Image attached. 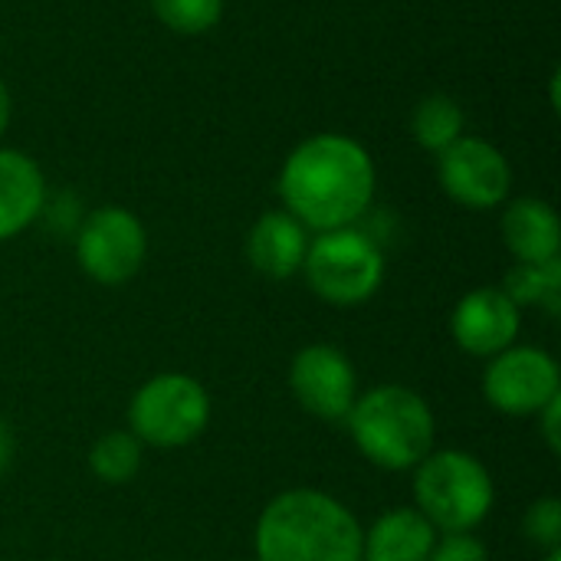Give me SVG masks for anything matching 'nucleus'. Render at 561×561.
<instances>
[{
	"mask_svg": "<svg viewBox=\"0 0 561 561\" xmlns=\"http://www.w3.org/2000/svg\"><path fill=\"white\" fill-rule=\"evenodd\" d=\"M375 187L378 171L368 148L342 131L299 141L279 171L283 210L316 233L355 227L368 214Z\"/></svg>",
	"mask_w": 561,
	"mask_h": 561,
	"instance_id": "nucleus-1",
	"label": "nucleus"
},
{
	"mask_svg": "<svg viewBox=\"0 0 561 561\" xmlns=\"http://www.w3.org/2000/svg\"><path fill=\"white\" fill-rule=\"evenodd\" d=\"M253 556L256 561H362V523L322 490H286L263 506Z\"/></svg>",
	"mask_w": 561,
	"mask_h": 561,
	"instance_id": "nucleus-2",
	"label": "nucleus"
},
{
	"mask_svg": "<svg viewBox=\"0 0 561 561\" xmlns=\"http://www.w3.org/2000/svg\"><path fill=\"white\" fill-rule=\"evenodd\" d=\"M345 424L358 454L385 473L414 470L437 440L431 404L404 385H378L358 394Z\"/></svg>",
	"mask_w": 561,
	"mask_h": 561,
	"instance_id": "nucleus-3",
	"label": "nucleus"
},
{
	"mask_svg": "<svg viewBox=\"0 0 561 561\" xmlns=\"http://www.w3.org/2000/svg\"><path fill=\"white\" fill-rule=\"evenodd\" d=\"M496 506V483L470 450H431L414 467V510L440 533H473Z\"/></svg>",
	"mask_w": 561,
	"mask_h": 561,
	"instance_id": "nucleus-4",
	"label": "nucleus"
},
{
	"mask_svg": "<svg viewBox=\"0 0 561 561\" xmlns=\"http://www.w3.org/2000/svg\"><path fill=\"white\" fill-rule=\"evenodd\" d=\"M309 289L339 309H355L375 299L385 283V250L358 227L325 230L309 240L302 263Z\"/></svg>",
	"mask_w": 561,
	"mask_h": 561,
	"instance_id": "nucleus-5",
	"label": "nucleus"
},
{
	"mask_svg": "<svg viewBox=\"0 0 561 561\" xmlns=\"http://www.w3.org/2000/svg\"><path fill=\"white\" fill-rule=\"evenodd\" d=\"M210 424L207 388L184 371L151 375L128 401V431L141 447L181 450L194 444Z\"/></svg>",
	"mask_w": 561,
	"mask_h": 561,
	"instance_id": "nucleus-6",
	"label": "nucleus"
},
{
	"mask_svg": "<svg viewBox=\"0 0 561 561\" xmlns=\"http://www.w3.org/2000/svg\"><path fill=\"white\" fill-rule=\"evenodd\" d=\"M148 256L145 224L118 204L95 207L76 230V263L99 286L131 283Z\"/></svg>",
	"mask_w": 561,
	"mask_h": 561,
	"instance_id": "nucleus-7",
	"label": "nucleus"
},
{
	"mask_svg": "<svg viewBox=\"0 0 561 561\" xmlns=\"http://www.w3.org/2000/svg\"><path fill=\"white\" fill-rule=\"evenodd\" d=\"M559 394V362L539 345H510L486 365L483 398L506 417H536Z\"/></svg>",
	"mask_w": 561,
	"mask_h": 561,
	"instance_id": "nucleus-8",
	"label": "nucleus"
},
{
	"mask_svg": "<svg viewBox=\"0 0 561 561\" xmlns=\"http://www.w3.org/2000/svg\"><path fill=\"white\" fill-rule=\"evenodd\" d=\"M289 391L306 414L342 424L358 398V371L342 348L312 342L289 362Z\"/></svg>",
	"mask_w": 561,
	"mask_h": 561,
	"instance_id": "nucleus-9",
	"label": "nucleus"
},
{
	"mask_svg": "<svg viewBox=\"0 0 561 561\" xmlns=\"http://www.w3.org/2000/svg\"><path fill=\"white\" fill-rule=\"evenodd\" d=\"M437 178L444 194L467 210H493L506 204L513 187V168L506 154L496 145L467 135L437 154Z\"/></svg>",
	"mask_w": 561,
	"mask_h": 561,
	"instance_id": "nucleus-10",
	"label": "nucleus"
},
{
	"mask_svg": "<svg viewBox=\"0 0 561 561\" xmlns=\"http://www.w3.org/2000/svg\"><path fill=\"white\" fill-rule=\"evenodd\" d=\"M523 329V309L500 289L480 286L470 289L450 312V335L454 342L473 358H493L516 345Z\"/></svg>",
	"mask_w": 561,
	"mask_h": 561,
	"instance_id": "nucleus-11",
	"label": "nucleus"
},
{
	"mask_svg": "<svg viewBox=\"0 0 561 561\" xmlns=\"http://www.w3.org/2000/svg\"><path fill=\"white\" fill-rule=\"evenodd\" d=\"M309 230L286 210H266L247 233V260L266 279H293L302 273Z\"/></svg>",
	"mask_w": 561,
	"mask_h": 561,
	"instance_id": "nucleus-12",
	"label": "nucleus"
},
{
	"mask_svg": "<svg viewBox=\"0 0 561 561\" xmlns=\"http://www.w3.org/2000/svg\"><path fill=\"white\" fill-rule=\"evenodd\" d=\"M46 207V178L39 164L16 151L0 148V243L30 230Z\"/></svg>",
	"mask_w": 561,
	"mask_h": 561,
	"instance_id": "nucleus-13",
	"label": "nucleus"
},
{
	"mask_svg": "<svg viewBox=\"0 0 561 561\" xmlns=\"http://www.w3.org/2000/svg\"><path fill=\"white\" fill-rule=\"evenodd\" d=\"M503 243L516 263H549L559 260L561 227L559 214L542 197H516L500 220Z\"/></svg>",
	"mask_w": 561,
	"mask_h": 561,
	"instance_id": "nucleus-14",
	"label": "nucleus"
},
{
	"mask_svg": "<svg viewBox=\"0 0 561 561\" xmlns=\"http://www.w3.org/2000/svg\"><path fill=\"white\" fill-rule=\"evenodd\" d=\"M437 536L414 506H394L362 529V561H427Z\"/></svg>",
	"mask_w": 561,
	"mask_h": 561,
	"instance_id": "nucleus-15",
	"label": "nucleus"
},
{
	"mask_svg": "<svg viewBox=\"0 0 561 561\" xmlns=\"http://www.w3.org/2000/svg\"><path fill=\"white\" fill-rule=\"evenodd\" d=\"M519 309L536 306L549 316L561 312V260L549 263H516L500 286Z\"/></svg>",
	"mask_w": 561,
	"mask_h": 561,
	"instance_id": "nucleus-16",
	"label": "nucleus"
},
{
	"mask_svg": "<svg viewBox=\"0 0 561 561\" xmlns=\"http://www.w3.org/2000/svg\"><path fill=\"white\" fill-rule=\"evenodd\" d=\"M463 108L457 105V99L444 95V92H431L417 102L414 115H411V131L414 141L431 151L440 154L444 148H450L460 135H463Z\"/></svg>",
	"mask_w": 561,
	"mask_h": 561,
	"instance_id": "nucleus-17",
	"label": "nucleus"
},
{
	"mask_svg": "<svg viewBox=\"0 0 561 561\" xmlns=\"http://www.w3.org/2000/svg\"><path fill=\"white\" fill-rule=\"evenodd\" d=\"M145 447L131 431H108L89 450V470L108 486H125L141 473Z\"/></svg>",
	"mask_w": 561,
	"mask_h": 561,
	"instance_id": "nucleus-18",
	"label": "nucleus"
},
{
	"mask_svg": "<svg viewBox=\"0 0 561 561\" xmlns=\"http://www.w3.org/2000/svg\"><path fill=\"white\" fill-rule=\"evenodd\" d=\"M151 10L168 30L181 36H201L220 23L224 0H151Z\"/></svg>",
	"mask_w": 561,
	"mask_h": 561,
	"instance_id": "nucleus-19",
	"label": "nucleus"
},
{
	"mask_svg": "<svg viewBox=\"0 0 561 561\" xmlns=\"http://www.w3.org/2000/svg\"><path fill=\"white\" fill-rule=\"evenodd\" d=\"M523 536L526 542L539 546L542 552L561 549V500L559 496H542L536 500L526 516H523Z\"/></svg>",
	"mask_w": 561,
	"mask_h": 561,
	"instance_id": "nucleus-20",
	"label": "nucleus"
},
{
	"mask_svg": "<svg viewBox=\"0 0 561 561\" xmlns=\"http://www.w3.org/2000/svg\"><path fill=\"white\" fill-rule=\"evenodd\" d=\"M427 561H490V549L473 533L437 536Z\"/></svg>",
	"mask_w": 561,
	"mask_h": 561,
	"instance_id": "nucleus-21",
	"label": "nucleus"
},
{
	"mask_svg": "<svg viewBox=\"0 0 561 561\" xmlns=\"http://www.w3.org/2000/svg\"><path fill=\"white\" fill-rule=\"evenodd\" d=\"M536 421H539V434H542L546 447L552 454H561V394L536 414Z\"/></svg>",
	"mask_w": 561,
	"mask_h": 561,
	"instance_id": "nucleus-22",
	"label": "nucleus"
},
{
	"mask_svg": "<svg viewBox=\"0 0 561 561\" xmlns=\"http://www.w3.org/2000/svg\"><path fill=\"white\" fill-rule=\"evenodd\" d=\"M10 460H13V431H10V424L0 417V477L7 473Z\"/></svg>",
	"mask_w": 561,
	"mask_h": 561,
	"instance_id": "nucleus-23",
	"label": "nucleus"
},
{
	"mask_svg": "<svg viewBox=\"0 0 561 561\" xmlns=\"http://www.w3.org/2000/svg\"><path fill=\"white\" fill-rule=\"evenodd\" d=\"M10 115H13L10 89H7V82L0 79V135H3V131H7V125H10Z\"/></svg>",
	"mask_w": 561,
	"mask_h": 561,
	"instance_id": "nucleus-24",
	"label": "nucleus"
},
{
	"mask_svg": "<svg viewBox=\"0 0 561 561\" xmlns=\"http://www.w3.org/2000/svg\"><path fill=\"white\" fill-rule=\"evenodd\" d=\"M542 561H561V549H552V552H546V559Z\"/></svg>",
	"mask_w": 561,
	"mask_h": 561,
	"instance_id": "nucleus-25",
	"label": "nucleus"
}]
</instances>
